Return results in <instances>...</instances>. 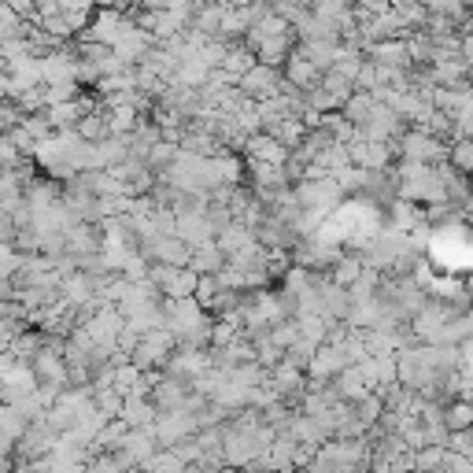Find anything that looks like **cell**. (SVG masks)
<instances>
[{
  "mask_svg": "<svg viewBox=\"0 0 473 473\" xmlns=\"http://www.w3.org/2000/svg\"><path fill=\"white\" fill-rule=\"evenodd\" d=\"M237 93L244 96L248 104H263V101H273V96L281 93V70L273 67H263L256 63L248 74H241L237 78Z\"/></svg>",
  "mask_w": 473,
  "mask_h": 473,
  "instance_id": "cell-1",
  "label": "cell"
},
{
  "mask_svg": "<svg viewBox=\"0 0 473 473\" xmlns=\"http://www.w3.org/2000/svg\"><path fill=\"white\" fill-rule=\"evenodd\" d=\"M340 370H347V359H344V352L340 347H333V344H322L318 352L311 355V363H307V370H304V378L307 381H333Z\"/></svg>",
  "mask_w": 473,
  "mask_h": 473,
  "instance_id": "cell-2",
  "label": "cell"
},
{
  "mask_svg": "<svg viewBox=\"0 0 473 473\" xmlns=\"http://www.w3.org/2000/svg\"><path fill=\"white\" fill-rule=\"evenodd\" d=\"M244 152H248V159L259 163V167H285V159H289L285 148L273 137H266V134H252V137H248Z\"/></svg>",
  "mask_w": 473,
  "mask_h": 473,
  "instance_id": "cell-3",
  "label": "cell"
},
{
  "mask_svg": "<svg viewBox=\"0 0 473 473\" xmlns=\"http://www.w3.org/2000/svg\"><path fill=\"white\" fill-rule=\"evenodd\" d=\"M440 426L447 433H469V404L466 400H452L440 407Z\"/></svg>",
  "mask_w": 473,
  "mask_h": 473,
  "instance_id": "cell-4",
  "label": "cell"
},
{
  "mask_svg": "<svg viewBox=\"0 0 473 473\" xmlns=\"http://www.w3.org/2000/svg\"><path fill=\"white\" fill-rule=\"evenodd\" d=\"M370 111H373V96H370V93H352V96L344 101V108H340V115H344L347 122H352L355 130L370 118Z\"/></svg>",
  "mask_w": 473,
  "mask_h": 473,
  "instance_id": "cell-5",
  "label": "cell"
},
{
  "mask_svg": "<svg viewBox=\"0 0 473 473\" xmlns=\"http://www.w3.org/2000/svg\"><path fill=\"white\" fill-rule=\"evenodd\" d=\"M314 167H318V170H326V174H333V170L347 167V148L330 141V144H326V148H322V152L314 156Z\"/></svg>",
  "mask_w": 473,
  "mask_h": 473,
  "instance_id": "cell-6",
  "label": "cell"
},
{
  "mask_svg": "<svg viewBox=\"0 0 473 473\" xmlns=\"http://www.w3.org/2000/svg\"><path fill=\"white\" fill-rule=\"evenodd\" d=\"M469 159H473V144L469 141H455V144H447V167H452L455 174H469Z\"/></svg>",
  "mask_w": 473,
  "mask_h": 473,
  "instance_id": "cell-7",
  "label": "cell"
},
{
  "mask_svg": "<svg viewBox=\"0 0 473 473\" xmlns=\"http://www.w3.org/2000/svg\"><path fill=\"white\" fill-rule=\"evenodd\" d=\"M0 218H4V211H0Z\"/></svg>",
  "mask_w": 473,
  "mask_h": 473,
  "instance_id": "cell-8",
  "label": "cell"
}]
</instances>
